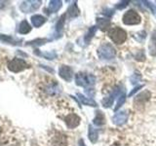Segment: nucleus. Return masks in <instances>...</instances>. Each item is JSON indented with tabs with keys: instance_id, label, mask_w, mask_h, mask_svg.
<instances>
[{
	"instance_id": "obj_1",
	"label": "nucleus",
	"mask_w": 156,
	"mask_h": 146,
	"mask_svg": "<svg viewBox=\"0 0 156 146\" xmlns=\"http://www.w3.org/2000/svg\"><path fill=\"white\" fill-rule=\"evenodd\" d=\"M97 53L101 60H105V61H110L112 58H114L116 56L115 49L110 43L101 44L99 47V49H98Z\"/></svg>"
},
{
	"instance_id": "obj_2",
	"label": "nucleus",
	"mask_w": 156,
	"mask_h": 146,
	"mask_svg": "<svg viewBox=\"0 0 156 146\" xmlns=\"http://www.w3.org/2000/svg\"><path fill=\"white\" fill-rule=\"evenodd\" d=\"M96 77L90 74V73H84V72H78L75 75V83L77 86L80 87H92L96 84Z\"/></svg>"
},
{
	"instance_id": "obj_3",
	"label": "nucleus",
	"mask_w": 156,
	"mask_h": 146,
	"mask_svg": "<svg viewBox=\"0 0 156 146\" xmlns=\"http://www.w3.org/2000/svg\"><path fill=\"white\" fill-rule=\"evenodd\" d=\"M108 36L111 39V41L114 44L120 45L123 44L126 39H127V33L124 29H122L121 27H112L109 29L108 31Z\"/></svg>"
},
{
	"instance_id": "obj_4",
	"label": "nucleus",
	"mask_w": 156,
	"mask_h": 146,
	"mask_svg": "<svg viewBox=\"0 0 156 146\" xmlns=\"http://www.w3.org/2000/svg\"><path fill=\"white\" fill-rule=\"evenodd\" d=\"M122 21L126 26H136V24H139L141 22V18L139 13L135 10H129L124 14Z\"/></svg>"
},
{
	"instance_id": "obj_5",
	"label": "nucleus",
	"mask_w": 156,
	"mask_h": 146,
	"mask_svg": "<svg viewBox=\"0 0 156 146\" xmlns=\"http://www.w3.org/2000/svg\"><path fill=\"white\" fill-rule=\"evenodd\" d=\"M27 67H28L27 62L20 57H15L12 61H10L8 63V69L14 73L21 72Z\"/></svg>"
},
{
	"instance_id": "obj_6",
	"label": "nucleus",
	"mask_w": 156,
	"mask_h": 146,
	"mask_svg": "<svg viewBox=\"0 0 156 146\" xmlns=\"http://www.w3.org/2000/svg\"><path fill=\"white\" fill-rule=\"evenodd\" d=\"M41 4H42V1H40V0H28V1H23L20 5V10H21L23 13H31L40 7Z\"/></svg>"
},
{
	"instance_id": "obj_7",
	"label": "nucleus",
	"mask_w": 156,
	"mask_h": 146,
	"mask_svg": "<svg viewBox=\"0 0 156 146\" xmlns=\"http://www.w3.org/2000/svg\"><path fill=\"white\" fill-rule=\"evenodd\" d=\"M120 89H121V88L119 86L115 87L113 89V91H112L110 94L105 97V99H102L101 103H102V105H104V107H105V108H108V107H110L112 104H113L114 99H116V96L121 92Z\"/></svg>"
},
{
	"instance_id": "obj_8",
	"label": "nucleus",
	"mask_w": 156,
	"mask_h": 146,
	"mask_svg": "<svg viewBox=\"0 0 156 146\" xmlns=\"http://www.w3.org/2000/svg\"><path fill=\"white\" fill-rule=\"evenodd\" d=\"M80 117L74 114V113H71V114H68L66 118H65V123L67 126L68 129H74L76 127L79 126L80 124Z\"/></svg>"
},
{
	"instance_id": "obj_9",
	"label": "nucleus",
	"mask_w": 156,
	"mask_h": 146,
	"mask_svg": "<svg viewBox=\"0 0 156 146\" xmlns=\"http://www.w3.org/2000/svg\"><path fill=\"white\" fill-rule=\"evenodd\" d=\"M58 75L66 82H70L73 77V70L68 65H62L60 67V69H58Z\"/></svg>"
},
{
	"instance_id": "obj_10",
	"label": "nucleus",
	"mask_w": 156,
	"mask_h": 146,
	"mask_svg": "<svg viewBox=\"0 0 156 146\" xmlns=\"http://www.w3.org/2000/svg\"><path fill=\"white\" fill-rule=\"evenodd\" d=\"M128 113H127V111H121V112H118V113H116L113 118H112V122H113V124H115L116 126H122L126 124L127 120H128Z\"/></svg>"
},
{
	"instance_id": "obj_11",
	"label": "nucleus",
	"mask_w": 156,
	"mask_h": 146,
	"mask_svg": "<svg viewBox=\"0 0 156 146\" xmlns=\"http://www.w3.org/2000/svg\"><path fill=\"white\" fill-rule=\"evenodd\" d=\"M65 22H66V15H62V16L58 19V21L56 23L55 26V33H54V37L56 39L62 37V31H63V26H65Z\"/></svg>"
},
{
	"instance_id": "obj_12",
	"label": "nucleus",
	"mask_w": 156,
	"mask_h": 146,
	"mask_svg": "<svg viewBox=\"0 0 156 146\" xmlns=\"http://www.w3.org/2000/svg\"><path fill=\"white\" fill-rule=\"evenodd\" d=\"M97 27H99L102 31H105L110 27V21L108 19H105V18H98Z\"/></svg>"
},
{
	"instance_id": "obj_13",
	"label": "nucleus",
	"mask_w": 156,
	"mask_h": 146,
	"mask_svg": "<svg viewBox=\"0 0 156 146\" xmlns=\"http://www.w3.org/2000/svg\"><path fill=\"white\" fill-rule=\"evenodd\" d=\"M62 6V2L60 1V0H52V1L49 2L48 5V10L49 12L48 13H56L60 10Z\"/></svg>"
},
{
	"instance_id": "obj_14",
	"label": "nucleus",
	"mask_w": 156,
	"mask_h": 146,
	"mask_svg": "<svg viewBox=\"0 0 156 146\" xmlns=\"http://www.w3.org/2000/svg\"><path fill=\"white\" fill-rule=\"evenodd\" d=\"M105 122L106 121H105V114L102 113L101 110H98L96 112L95 118H94V120H93V123H94V125L100 127V126L105 125Z\"/></svg>"
},
{
	"instance_id": "obj_15",
	"label": "nucleus",
	"mask_w": 156,
	"mask_h": 146,
	"mask_svg": "<svg viewBox=\"0 0 156 146\" xmlns=\"http://www.w3.org/2000/svg\"><path fill=\"white\" fill-rule=\"evenodd\" d=\"M31 23L34 27H39L46 23V18L41 15H33L31 17Z\"/></svg>"
},
{
	"instance_id": "obj_16",
	"label": "nucleus",
	"mask_w": 156,
	"mask_h": 146,
	"mask_svg": "<svg viewBox=\"0 0 156 146\" xmlns=\"http://www.w3.org/2000/svg\"><path fill=\"white\" fill-rule=\"evenodd\" d=\"M151 96V94L148 92V91H145V92H143L141 94H140L139 96H136V99H135V103H140V104H144V102H146L148 99H149V97Z\"/></svg>"
},
{
	"instance_id": "obj_17",
	"label": "nucleus",
	"mask_w": 156,
	"mask_h": 146,
	"mask_svg": "<svg viewBox=\"0 0 156 146\" xmlns=\"http://www.w3.org/2000/svg\"><path fill=\"white\" fill-rule=\"evenodd\" d=\"M77 96H78V99H79V100L81 101L82 104L88 105V106H93V107L97 106V102L95 100H93L92 99L86 97L85 96H83L82 94H77Z\"/></svg>"
},
{
	"instance_id": "obj_18",
	"label": "nucleus",
	"mask_w": 156,
	"mask_h": 146,
	"mask_svg": "<svg viewBox=\"0 0 156 146\" xmlns=\"http://www.w3.org/2000/svg\"><path fill=\"white\" fill-rule=\"evenodd\" d=\"M88 136H89V139L92 143H96L98 141V138H99V133H98V130L91 125L89 126V134H88Z\"/></svg>"
},
{
	"instance_id": "obj_19",
	"label": "nucleus",
	"mask_w": 156,
	"mask_h": 146,
	"mask_svg": "<svg viewBox=\"0 0 156 146\" xmlns=\"http://www.w3.org/2000/svg\"><path fill=\"white\" fill-rule=\"evenodd\" d=\"M31 30V26L27 21H23L19 26V33L21 34H27Z\"/></svg>"
},
{
	"instance_id": "obj_20",
	"label": "nucleus",
	"mask_w": 156,
	"mask_h": 146,
	"mask_svg": "<svg viewBox=\"0 0 156 146\" xmlns=\"http://www.w3.org/2000/svg\"><path fill=\"white\" fill-rule=\"evenodd\" d=\"M149 54L151 56H156V31L152 33L149 43Z\"/></svg>"
},
{
	"instance_id": "obj_21",
	"label": "nucleus",
	"mask_w": 156,
	"mask_h": 146,
	"mask_svg": "<svg viewBox=\"0 0 156 146\" xmlns=\"http://www.w3.org/2000/svg\"><path fill=\"white\" fill-rule=\"evenodd\" d=\"M0 41L5 44H12V45H17L18 44V42L12 36L6 35V34H0Z\"/></svg>"
},
{
	"instance_id": "obj_22",
	"label": "nucleus",
	"mask_w": 156,
	"mask_h": 146,
	"mask_svg": "<svg viewBox=\"0 0 156 146\" xmlns=\"http://www.w3.org/2000/svg\"><path fill=\"white\" fill-rule=\"evenodd\" d=\"M35 54L39 57H42L46 60H54L57 57V54L55 52H50V53H43V52H39V50H35Z\"/></svg>"
},
{
	"instance_id": "obj_23",
	"label": "nucleus",
	"mask_w": 156,
	"mask_h": 146,
	"mask_svg": "<svg viewBox=\"0 0 156 146\" xmlns=\"http://www.w3.org/2000/svg\"><path fill=\"white\" fill-rule=\"evenodd\" d=\"M97 26H92L91 28H89V30H88V32L86 33V35L84 36V40L86 42V44H89V42L92 40V38L94 37L95 33L97 31Z\"/></svg>"
},
{
	"instance_id": "obj_24",
	"label": "nucleus",
	"mask_w": 156,
	"mask_h": 146,
	"mask_svg": "<svg viewBox=\"0 0 156 146\" xmlns=\"http://www.w3.org/2000/svg\"><path fill=\"white\" fill-rule=\"evenodd\" d=\"M67 15L70 18H75V17L78 16V15H79V10H78L76 4H73V5H71L69 8H68V10H67Z\"/></svg>"
},
{
	"instance_id": "obj_25",
	"label": "nucleus",
	"mask_w": 156,
	"mask_h": 146,
	"mask_svg": "<svg viewBox=\"0 0 156 146\" xmlns=\"http://www.w3.org/2000/svg\"><path fill=\"white\" fill-rule=\"evenodd\" d=\"M49 40L46 38H38V39H35V40L33 41H29L27 43V45L30 46V45H33V46H41V45H44L45 43H47Z\"/></svg>"
},
{
	"instance_id": "obj_26",
	"label": "nucleus",
	"mask_w": 156,
	"mask_h": 146,
	"mask_svg": "<svg viewBox=\"0 0 156 146\" xmlns=\"http://www.w3.org/2000/svg\"><path fill=\"white\" fill-rule=\"evenodd\" d=\"M125 99H126V96H125V91L123 90V92H121V96H120V99L118 100V102H117V104L115 106V108H114V111H117L118 110L120 107L122 106V104L125 102Z\"/></svg>"
},
{
	"instance_id": "obj_27",
	"label": "nucleus",
	"mask_w": 156,
	"mask_h": 146,
	"mask_svg": "<svg viewBox=\"0 0 156 146\" xmlns=\"http://www.w3.org/2000/svg\"><path fill=\"white\" fill-rule=\"evenodd\" d=\"M47 92L49 95H56L58 92H60V90H58V85H50L49 87H47Z\"/></svg>"
},
{
	"instance_id": "obj_28",
	"label": "nucleus",
	"mask_w": 156,
	"mask_h": 146,
	"mask_svg": "<svg viewBox=\"0 0 156 146\" xmlns=\"http://www.w3.org/2000/svg\"><path fill=\"white\" fill-rule=\"evenodd\" d=\"M128 3H130L129 1H122V2H119L118 4L116 5V8L117 9H119V10H121V9H123V8H125L127 5H128Z\"/></svg>"
},
{
	"instance_id": "obj_29",
	"label": "nucleus",
	"mask_w": 156,
	"mask_h": 146,
	"mask_svg": "<svg viewBox=\"0 0 156 146\" xmlns=\"http://www.w3.org/2000/svg\"><path fill=\"white\" fill-rule=\"evenodd\" d=\"M143 87H144L143 85H140V86H138V87H136L135 89H134L133 91H132V92H130V94H129V96H133V95L135 94V92H138V91H139L140 89H141V88H143Z\"/></svg>"
},
{
	"instance_id": "obj_30",
	"label": "nucleus",
	"mask_w": 156,
	"mask_h": 146,
	"mask_svg": "<svg viewBox=\"0 0 156 146\" xmlns=\"http://www.w3.org/2000/svg\"><path fill=\"white\" fill-rule=\"evenodd\" d=\"M1 3H3L2 1H0V4H1ZM0 8H2V6H1V5H0Z\"/></svg>"
}]
</instances>
